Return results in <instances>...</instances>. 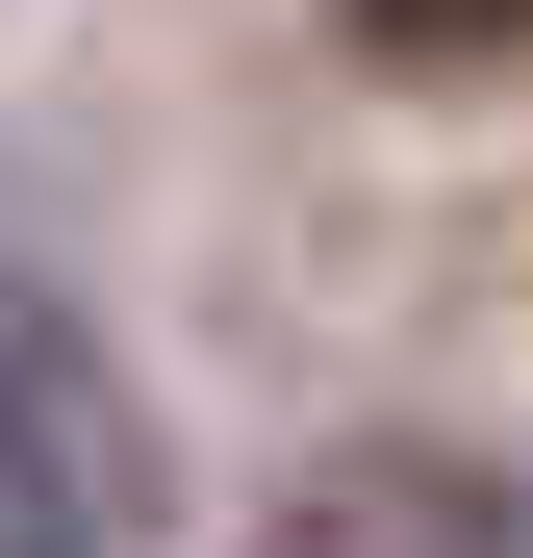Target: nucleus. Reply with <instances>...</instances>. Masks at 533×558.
<instances>
[{
	"label": "nucleus",
	"instance_id": "7ed1b4c3",
	"mask_svg": "<svg viewBox=\"0 0 533 558\" xmlns=\"http://www.w3.org/2000/svg\"><path fill=\"white\" fill-rule=\"evenodd\" d=\"M355 51L381 76H483V51H533V0H355Z\"/></svg>",
	"mask_w": 533,
	"mask_h": 558
},
{
	"label": "nucleus",
	"instance_id": "f257e3e1",
	"mask_svg": "<svg viewBox=\"0 0 533 558\" xmlns=\"http://www.w3.org/2000/svg\"><path fill=\"white\" fill-rule=\"evenodd\" d=\"M178 533V457L128 407V355L0 254V558H153Z\"/></svg>",
	"mask_w": 533,
	"mask_h": 558
},
{
	"label": "nucleus",
	"instance_id": "f03ea898",
	"mask_svg": "<svg viewBox=\"0 0 533 558\" xmlns=\"http://www.w3.org/2000/svg\"><path fill=\"white\" fill-rule=\"evenodd\" d=\"M254 558H533V508L483 483V457H330Z\"/></svg>",
	"mask_w": 533,
	"mask_h": 558
}]
</instances>
